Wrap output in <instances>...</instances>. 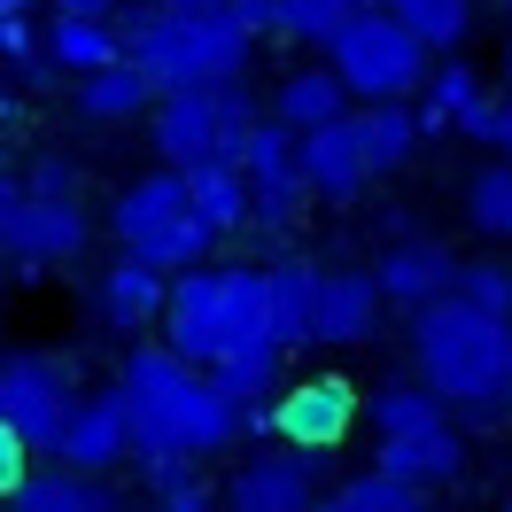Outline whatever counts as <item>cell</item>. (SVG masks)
Listing matches in <instances>:
<instances>
[{"label":"cell","mask_w":512,"mask_h":512,"mask_svg":"<svg viewBox=\"0 0 512 512\" xmlns=\"http://www.w3.org/2000/svg\"><path fill=\"white\" fill-rule=\"evenodd\" d=\"M117 396H125V435H132V458H225L241 435V404H225L210 373H194L163 342H132L125 350V373H117Z\"/></svg>","instance_id":"obj_1"},{"label":"cell","mask_w":512,"mask_h":512,"mask_svg":"<svg viewBox=\"0 0 512 512\" xmlns=\"http://www.w3.org/2000/svg\"><path fill=\"white\" fill-rule=\"evenodd\" d=\"M412 381L466 427H497L512 388V319H489L458 295L412 311Z\"/></svg>","instance_id":"obj_2"},{"label":"cell","mask_w":512,"mask_h":512,"mask_svg":"<svg viewBox=\"0 0 512 512\" xmlns=\"http://www.w3.org/2000/svg\"><path fill=\"white\" fill-rule=\"evenodd\" d=\"M163 350L210 373L218 357L272 350V319H264V264H194L163 280Z\"/></svg>","instance_id":"obj_3"},{"label":"cell","mask_w":512,"mask_h":512,"mask_svg":"<svg viewBox=\"0 0 512 512\" xmlns=\"http://www.w3.org/2000/svg\"><path fill=\"white\" fill-rule=\"evenodd\" d=\"M249 47L256 39L233 24V16H187V24H163L156 32H140L125 47V63L156 86V94H179V86H225V78H241L249 70Z\"/></svg>","instance_id":"obj_4"},{"label":"cell","mask_w":512,"mask_h":512,"mask_svg":"<svg viewBox=\"0 0 512 512\" xmlns=\"http://www.w3.org/2000/svg\"><path fill=\"white\" fill-rule=\"evenodd\" d=\"M256 117H264V109H256V94L241 86V78H225V86H179V94H156L148 140H156L163 171H187V163L233 156Z\"/></svg>","instance_id":"obj_5"},{"label":"cell","mask_w":512,"mask_h":512,"mask_svg":"<svg viewBox=\"0 0 512 512\" xmlns=\"http://www.w3.org/2000/svg\"><path fill=\"white\" fill-rule=\"evenodd\" d=\"M427 47H419L404 24H388L381 8H365L350 32L326 47V70L342 78V94H350V109H373V101H412L419 86H427Z\"/></svg>","instance_id":"obj_6"},{"label":"cell","mask_w":512,"mask_h":512,"mask_svg":"<svg viewBox=\"0 0 512 512\" xmlns=\"http://www.w3.org/2000/svg\"><path fill=\"white\" fill-rule=\"evenodd\" d=\"M70 404H78V373H70L63 357H47V350H8L0 357V427L32 450V458L55 443V427L70 419Z\"/></svg>","instance_id":"obj_7"},{"label":"cell","mask_w":512,"mask_h":512,"mask_svg":"<svg viewBox=\"0 0 512 512\" xmlns=\"http://www.w3.org/2000/svg\"><path fill=\"white\" fill-rule=\"evenodd\" d=\"M233 171H241V187H249V225L264 233H295L303 210H311V194L295 179V132L272 125V117H256L241 132V148H233Z\"/></svg>","instance_id":"obj_8"},{"label":"cell","mask_w":512,"mask_h":512,"mask_svg":"<svg viewBox=\"0 0 512 512\" xmlns=\"http://www.w3.org/2000/svg\"><path fill=\"white\" fill-rule=\"evenodd\" d=\"M350 427H357V388L342 381V373L295 381V388H280V396L264 404V443H288V450H303V458L334 450Z\"/></svg>","instance_id":"obj_9"},{"label":"cell","mask_w":512,"mask_h":512,"mask_svg":"<svg viewBox=\"0 0 512 512\" xmlns=\"http://www.w3.org/2000/svg\"><path fill=\"white\" fill-rule=\"evenodd\" d=\"M311 505H319V466L288 443H249L218 489V512H311Z\"/></svg>","instance_id":"obj_10"},{"label":"cell","mask_w":512,"mask_h":512,"mask_svg":"<svg viewBox=\"0 0 512 512\" xmlns=\"http://www.w3.org/2000/svg\"><path fill=\"white\" fill-rule=\"evenodd\" d=\"M132 458V435H125V396L117 388H86L70 419L55 427V443H47V466H70V474H109V466H125Z\"/></svg>","instance_id":"obj_11"},{"label":"cell","mask_w":512,"mask_h":512,"mask_svg":"<svg viewBox=\"0 0 512 512\" xmlns=\"http://www.w3.org/2000/svg\"><path fill=\"white\" fill-rule=\"evenodd\" d=\"M373 474H388L396 489H450V481L466 474V427L458 419H427V427H404V435H381V458H373Z\"/></svg>","instance_id":"obj_12"},{"label":"cell","mask_w":512,"mask_h":512,"mask_svg":"<svg viewBox=\"0 0 512 512\" xmlns=\"http://www.w3.org/2000/svg\"><path fill=\"white\" fill-rule=\"evenodd\" d=\"M295 179H303L311 202H357V194L373 187L357 117H334V125H319V132H295Z\"/></svg>","instance_id":"obj_13"},{"label":"cell","mask_w":512,"mask_h":512,"mask_svg":"<svg viewBox=\"0 0 512 512\" xmlns=\"http://www.w3.org/2000/svg\"><path fill=\"white\" fill-rule=\"evenodd\" d=\"M373 280V295H381V311H427V303H443L450 280H458V256L443 249V241H388L381 264L365 272Z\"/></svg>","instance_id":"obj_14"},{"label":"cell","mask_w":512,"mask_h":512,"mask_svg":"<svg viewBox=\"0 0 512 512\" xmlns=\"http://www.w3.org/2000/svg\"><path fill=\"white\" fill-rule=\"evenodd\" d=\"M94 241L86 194L78 202H47V194H16V225H8V256L16 264H78Z\"/></svg>","instance_id":"obj_15"},{"label":"cell","mask_w":512,"mask_h":512,"mask_svg":"<svg viewBox=\"0 0 512 512\" xmlns=\"http://www.w3.org/2000/svg\"><path fill=\"white\" fill-rule=\"evenodd\" d=\"M373 326H381V295H373V280L350 272V264L319 272V295H311V342H326V350H357V342H373Z\"/></svg>","instance_id":"obj_16"},{"label":"cell","mask_w":512,"mask_h":512,"mask_svg":"<svg viewBox=\"0 0 512 512\" xmlns=\"http://www.w3.org/2000/svg\"><path fill=\"white\" fill-rule=\"evenodd\" d=\"M319 256L303 249H280L264 264V319H272V350H311V295H319Z\"/></svg>","instance_id":"obj_17"},{"label":"cell","mask_w":512,"mask_h":512,"mask_svg":"<svg viewBox=\"0 0 512 512\" xmlns=\"http://www.w3.org/2000/svg\"><path fill=\"white\" fill-rule=\"evenodd\" d=\"M179 218H187L179 171H140V179L117 187V202H109V233H117V249H125V256H140L156 233H171Z\"/></svg>","instance_id":"obj_18"},{"label":"cell","mask_w":512,"mask_h":512,"mask_svg":"<svg viewBox=\"0 0 512 512\" xmlns=\"http://www.w3.org/2000/svg\"><path fill=\"white\" fill-rule=\"evenodd\" d=\"M94 311H101V326H117V334H148V326L163 319V272H148L140 256H117L94 280Z\"/></svg>","instance_id":"obj_19"},{"label":"cell","mask_w":512,"mask_h":512,"mask_svg":"<svg viewBox=\"0 0 512 512\" xmlns=\"http://www.w3.org/2000/svg\"><path fill=\"white\" fill-rule=\"evenodd\" d=\"M8 512H125V497L109 489V474H70V466H32L16 481Z\"/></svg>","instance_id":"obj_20"},{"label":"cell","mask_w":512,"mask_h":512,"mask_svg":"<svg viewBox=\"0 0 512 512\" xmlns=\"http://www.w3.org/2000/svg\"><path fill=\"white\" fill-rule=\"evenodd\" d=\"M39 55H47V70H70V78H94V70L125 63L117 32L94 24V16H47L39 24Z\"/></svg>","instance_id":"obj_21"},{"label":"cell","mask_w":512,"mask_h":512,"mask_svg":"<svg viewBox=\"0 0 512 512\" xmlns=\"http://www.w3.org/2000/svg\"><path fill=\"white\" fill-rule=\"evenodd\" d=\"M334 117H350V94H342V78L326 63H303L280 78V94H272V125H288V132H319L334 125Z\"/></svg>","instance_id":"obj_22"},{"label":"cell","mask_w":512,"mask_h":512,"mask_svg":"<svg viewBox=\"0 0 512 512\" xmlns=\"http://www.w3.org/2000/svg\"><path fill=\"white\" fill-rule=\"evenodd\" d=\"M179 187H187V210L202 225H210V233H241V225H249V187H241V171H233V156H210V163H187V171H179Z\"/></svg>","instance_id":"obj_23"},{"label":"cell","mask_w":512,"mask_h":512,"mask_svg":"<svg viewBox=\"0 0 512 512\" xmlns=\"http://www.w3.org/2000/svg\"><path fill=\"white\" fill-rule=\"evenodd\" d=\"M357 117V140H365V163H373V179L388 171H404L419 156V109L412 101H373V109H350Z\"/></svg>","instance_id":"obj_24"},{"label":"cell","mask_w":512,"mask_h":512,"mask_svg":"<svg viewBox=\"0 0 512 512\" xmlns=\"http://www.w3.org/2000/svg\"><path fill=\"white\" fill-rule=\"evenodd\" d=\"M373 8L388 24H404L427 55H458L466 32H474V0H373Z\"/></svg>","instance_id":"obj_25"},{"label":"cell","mask_w":512,"mask_h":512,"mask_svg":"<svg viewBox=\"0 0 512 512\" xmlns=\"http://www.w3.org/2000/svg\"><path fill=\"white\" fill-rule=\"evenodd\" d=\"M148 109H156V86L132 63H109V70H94V78H78V117H94V125H132V117H148Z\"/></svg>","instance_id":"obj_26"},{"label":"cell","mask_w":512,"mask_h":512,"mask_svg":"<svg viewBox=\"0 0 512 512\" xmlns=\"http://www.w3.org/2000/svg\"><path fill=\"white\" fill-rule=\"evenodd\" d=\"M365 8H373V0H280V8H272V39H295V47H319L326 55Z\"/></svg>","instance_id":"obj_27"},{"label":"cell","mask_w":512,"mask_h":512,"mask_svg":"<svg viewBox=\"0 0 512 512\" xmlns=\"http://www.w3.org/2000/svg\"><path fill=\"white\" fill-rule=\"evenodd\" d=\"M474 101H481V70L466 63V55L427 63V86H419V132H427V125H458Z\"/></svg>","instance_id":"obj_28"},{"label":"cell","mask_w":512,"mask_h":512,"mask_svg":"<svg viewBox=\"0 0 512 512\" xmlns=\"http://www.w3.org/2000/svg\"><path fill=\"white\" fill-rule=\"evenodd\" d=\"M280 365H288L280 350H241V357H218V365H210V388H218L225 404L256 412V404H272V396H280Z\"/></svg>","instance_id":"obj_29"},{"label":"cell","mask_w":512,"mask_h":512,"mask_svg":"<svg viewBox=\"0 0 512 512\" xmlns=\"http://www.w3.org/2000/svg\"><path fill=\"white\" fill-rule=\"evenodd\" d=\"M466 218H474L481 241H512V163H481L466 179Z\"/></svg>","instance_id":"obj_30"},{"label":"cell","mask_w":512,"mask_h":512,"mask_svg":"<svg viewBox=\"0 0 512 512\" xmlns=\"http://www.w3.org/2000/svg\"><path fill=\"white\" fill-rule=\"evenodd\" d=\"M140 474H148L156 512H218V489L194 474L187 458H140Z\"/></svg>","instance_id":"obj_31"},{"label":"cell","mask_w":512,"mask_h":512,"mask_svg":"<svg viewBox=\"0 0 512 512\" xmlns=\"http://www.w3.org/2000/svg\"><path fill=\"white\" fill-rule=\"evenodd\" d=\"M450 295L458 303H474V311H489V319H512V264H497V256H458V280H450Z\"/></svg>","instance_id":"obj_32"},{"label":"cell","mask_w":512,"mask_h":512,"mask_svg":"<svg viewBox=\"0 0 512 512\" xmlns=\"http://www.w3.org/2000/svg\"><path fill=\"white\" fill-rule=\"evenodd\" d=\"M404 505H412V489H396L388 474H373V466H365V474H350L334 497H319L311 512H404Z\"/></svg>","instance_id":"obj_33"},{"label":"cell","mask_w":512,"mask_h":512,"mask_svg":"<svg viewBox=\"0 0 512 512\" xmlns=\"http://www.w3.org/2000/svg\"><path fill=\"white\" fill-rule=\"evenodd\" d=\"M0 70L47 78V55H39V24L32 16H0Z\"/></svg>","instance_id":"obj_34"},{"label":"cell","mask_w":512,"mask_h":512,"mask_svg":"<svg viewBox=\"0 0 512 512\" xmlns=\"http://www.w3.org/2000/svg\"><path fill=\"white\" fill-rule=\"evenodd\" d=\"M16 187H24V194H47V202H78V163L47 148V156H32V171H24Z\"/></svg>","instance_id":"obj_35"},{"label":"cell","mask_w":512,"mask_h":512,"mask_svg":"<svg viewBox=\"0 0 512 512\" xmlns=\"http://www.w3.org/2000/svg\"><path fill=\"white\" fill-rule=\"evenodd\" d=\"M24 474H32V450H24L8 427H0V505L16 497V481H24Z\"/></svg>","instance_id":"obj_36"},{"label":"cell","mask_w":512,"mask_h":512,"mask_svg":"<svg viewBox=\"0 0 512 512\" xmlns=\"http://www.w3.org/2000/svg\"><path fill=\"white\" fill-rule=\"evenodd\" d=\"M272 8H280V0H225V16H233L249 39H272Z\"/></svg>","instance_id":"obj_37"},{"label":"cell","mask_w":512,"mask_h":512,"mask_svg":"<svg viewBox=\"0 0 512 512\" xmlns=\"http://www.w3.org/2000/svg\"><path fill=\"white\" fill-rule=\"evenodd\" d=\"M163 24H187V16H225V0H148Z\"/></svg>","instance_id":"obj_38"},{"label":"cell","mask_w":512,"mask_h":512,"mask_svg":"<svg viewBox=\"0 0 512 512\" xmlns=\"http://www.w3.org/2000/svg\"><path fill=\"white\" fill-rule=\"evenodd\" d=\"M16 171H0V272H8V264H16V256H8V225H16Z\"/></svg>","instance_id":"obj_39"},{"label":"cell","mask_w":512,"mask_h":512,"mask_svg":"<svg viewBox=\"0 0 512 512\" xmlns=\"http://www.w3.org/2000/svg\"><path fill=\"white\" fill-rule=\"evenodd\" d=\"M55 16H94V24H109L117 0H55Z\"/></svg>","instance_id":"obj_40"},{"label":"cell","mask_w":512,"mask_h":512,"mask_svg":"<svg viewBox=\"0 0 512 512\" xmlns=\"http://www.w3.org/2000/svg\"><path fill=\"white\" fill-rule=\"evenodd\" d=\"M39 0H0V16H32Z\"/></svg>","instance_id":"obj_41"},{"label":"cell","mask_w":512,"mask_h":512,"mask_svg":"<svg viewBox=\"0 0 512 512\" xmlns=\"http://www.w3.org/2000/svg\"><path fill=\"white\" fill-rule=\"evenodd\" d=\"M505 94H512V47H505Z\"/></svg>","instance_id":"obj_42"},{"label":"cell","mask_w":512,"mask_h":512,"mask_svg":"<svg viewBox=\"0 0 512 512\" xmlns=\"http://www.w3.org/2000/svg\"><path fill=\"white\" fill-rule=\"evenodd\" d=\"M404 512H427V505H419V497H412V505H404Z\"/></svg>","instance_id":"obj_43"},{"label":"cell","mask_w":512,"mask_h":512,"mask_svg":"<svg viewBox=\"0 0 512 512\" xmlns=\"http://www.w3.org/2000/svg\"><path fill=\"white\" fill-rule=\"evenodd\" d=\"M0 357H8V334H0Z\"/></svg>","instance_id":"obj_44"},{"label":"cell","mask_w":512,"mask_h":512,"mask_svg":"<svg viewBox=\"0 0 512 512\" xmlns=\"http://www.w3.org/2000/svg\"><path fill=\"white\" fill-rule=\"evenodd\" d=\"M0 117H8V94H0Z\"/></svg>","instance_id":"obj_45"},{"label":"cell","mask_w":512,"mask_h":512,"mask_svg":"<svg viewBox=\"0 0 512 512\" xmlns=\"http://www.w3.org/2000/svg\"><path fill=\"white\" fill-rule=\"evenodd\" d=\"M497 8H512V0H497Z\"/></svg>","instance_id":"obj_46"},{"label":"cell","mask_w":512,"mask_h":512,"mask_svg":"<svg viewBox=\"0 0 512 512\" xmlns=\"http://www.w3.org/2000/svg\"><path fill=\"white\" fill-rule=\"evenodd\" d=\"M505 404H512V388H505Z\"/></svg>","instance_id":"obj_47"},{"label":"cell","mask_w":512,"mask_h":512,"mask_svg":"<svg viewBox=\"0 0 512 512\" xmlns=\"http://www.w3.org/2000/svg\"><path fill=\"white\" fill-rule=\"evenodd\" d=\"M0 171H8V163H0Z\"/></svg>","instance_id":"obj_48"},{"label":"cell","mask_w":512,"mask_h":512,"mask_svg":"<svg viewBox=\"0 0 512 512\" xmlns=\"http://www.w3.org/2000/svg\"><path fill=\"white\" fill-rule=\"evenodd\" d=\"M505 512H512V505H505Z\"/></svg>","instance_id":"obj_49"}]
</instances>
